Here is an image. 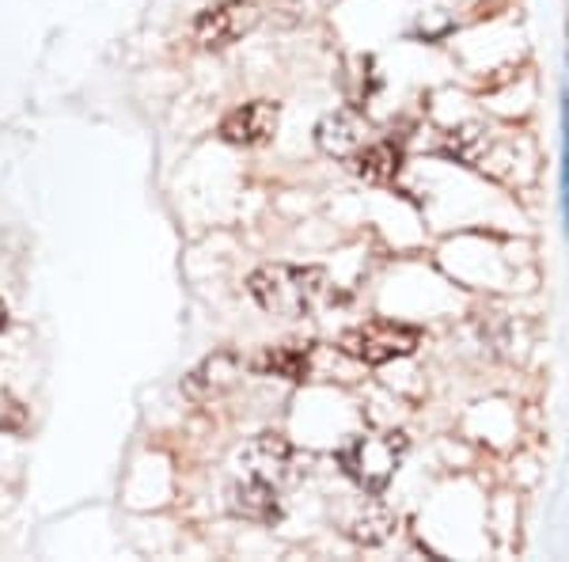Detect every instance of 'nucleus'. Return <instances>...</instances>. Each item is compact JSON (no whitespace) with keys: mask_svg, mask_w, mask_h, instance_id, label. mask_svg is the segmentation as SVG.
<instances>
[{"mask_svg":"<svg viewBox=\"0 0 569 562\" xmlns=\"http://www.w3.org/2000/svg\"><path fill=\"white\" fill-rule=\"evenodd\" d=\"M259 20V4H251V0H224L217 8H206L194 20V42L201 50H224V46L240 42L243 34H251Z\"/></svg>","mask_w":569,"mask_h":562,"instance_id":"5","label":"nucleus"},{"mask_svg":"<svg viewBox=\"0 0 569 562\" xmlns=\"http://www.w3.org/2000/svg\"><path fill=\"white\" fill-rule=\"evenodd\" d=\"M240 475L247 479H259V483H270L273 491H281L284 483L300 475V460H297V448L281 437V433H259L251 445L240 453Z\"/></svg>","mask_w":569,"mask_h":562,"instance_id":"4","label":"nucleus"},{"mask_svg":"<svg viewBox=\"0 0 569 562\" xmlns=\"http://www.w3.org/2000/svg\"><path fill=\"white\" fill-rule=\"evenodd\" d=\"M240 368H243V362L236 354H213L206 365H198L194 373L187 376L182 392H187L190 400H198V403H209V400L224 395L236 381H240Z\"/></svg>","mask_w":569,"mask_h":562,"instance_id":"9","label":"nucleus"},{"mask_svg":"<svg viewBox=\"0 0 569 562\" xmlns=\"http://www.w3.org/2000/svg\"><path fill=\"white\" fill-rule=\"evenodd\" d=\"M4 324H8V308L0 304V331H4Z\"/></svg>","mask_w":569,"mask_h":562,"instance_id":"14","label":"nucleus"},{"mask_svg":"<svg viewBox=\"0 0 569 562\" xmlns=\"http://www.w3.org/2000/svg\"><path fill=\"white\" fill-rule=\"evenodd\" d=\"M421 346V331L395 319H365L350 331H342L338 349L361 365H388L395 357H410Z\"/></svg>","mask_w":569,"mask_h":562,"instance_id":"3","label":"nucleus"},{"mask_svg":"<svg viewBox=\"0 0 569 562\" xmlns=\"http://www.w3.org/2000/svg\"><path fill=\"white\" fill-rule=\"evenodd\" d=\"M281 491H273L270 483H259V479L240 475L232 486H228V510L243 521H259V524H273L281 517Z\"/></svg>","mask_w":569,"mask_h":562,"instance_id":"7","label":"nucleus"},{"mask_svg":"<svg viewBox=\"0 0 569 562\" xmlns=\"http://www.w3.org/2000/svg\"><path fill=\"white\" fill-rule=\"evenodd\" d=\"M254 304L270 316L281 319H305L319 308V300L327 297V270L319 266H284L270 263L247 278Z\"/></svg>","mask_w":569,"mask_h":562,"instance_id":"1","label":"nucleus"},{"mask_svg":"<svg viewBox=\"0 0 569 562\" xmlns=\"http://www.w3.org/2000/svg\"><path fill=\"white\" fill-rule=\"evenodd\" d=\"M365 134H369V126H365V118L357 110H335L316 126V145L335 160H350L365 145Z\"/></svg>","mask_w":569,"mask_h":562,"instance_id":"8","label":"nucleus"},{"mask_svg":"<svg viewBox=\"0 0 569 562\" xmlns=\"http://www.w3.org/2000/svg\"><path fill=\"white\" fill-rule=\"evenodd\" d=\"M395 524H399V517L380 502V494H372L350 517V524H346V536L361 543V548H380L383 540L395 536Z\"/></svg>","mask_w":569,"mask_h":562,"instance_id":"12","label":"nucleus"},{"mask_svg":"<svg viewBox=\"0 0 569 562\" xmlns=\"http://www.w3.org/2000/svg\"><path fill=\"white\" fill-rule=\"evenodd\" d=\"M311 357H316V343H284L266 346L259 357H251V368L266 376H281V381H311Z\"/></svg>","mask_w":569,"mask_h":562,"instance_id":"10","label":"nucleus"},{"mask_svg":"<svg viewBox=\"0 0 569 562\" xmlns=\"http://www.w3.org/2000/svg\"><path fill=\"white\" fill-rule=\"evenodd\" d=\"M410 453V437L402 430H380V433H361L350 445L338 453V464L346 467V475L361 486L365 494H383L395 472L402 467V460Z\"/></svg>","mask_w":569,"mask_h":562,"instance_id":"2","label":"nucleus"},{"mask_svg":"<svg viewBox=\"0 0 569 562\" xmlns=\"http://www.w3.org/2000/svg\"><path fill=\"white\" fill-rule=\"evenodd\" d=\"M350 164L365 183L388 187V183L399 179V171H402V149L395 141H372V145L365 141L361 149L350 156Z\"/></svg>","mask_w":569,"mask_h":562,"instance_id":"11","label":"nucleus"},{"mask_svg":"<svg viewBox=\"0 0 569 562\" xmlns=\"http://www.w3.org/2000/svg\"><path fill=\"white\" fill-rule=\"evenodd\" d=\"M562 220H566V236H569V96L562 107Z\"/></svg>","mask_w":569,"mask_h":562,"instance_id":"13","label":"nucleus"},{"mask_svg":"<svg viewBox=\"0 0 569 562\" xmlns=\"http://www.w3.org/2000/svg\"><path fill=\"white\" fill-rule=\"evenodd\" d=\"M278 122H281V107L270 103V99H254V103L236 107L220 122V141L240 145V149H259V145L273 141Z\"/></svg>","mask_w":569,"mask_h":562,"instance_id":"6","label":"nucleus"}]
</instances>
